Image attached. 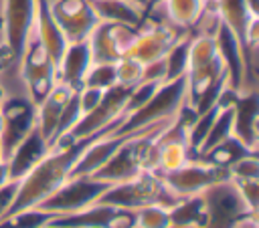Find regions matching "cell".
<instances>
[{
  "label": "cell",
  "mask_w": 259,
  "mask_h": 228,
  "mask_svg": "<svg viewBox=\"0 0 259 228\" xmlns=\"http://www.w3.org/2000/svg\"><path fill=\"white\" fill-rule=\"evenodd\" d=\"M125 121V117H119L117 121H113L111 125L87 135V137H81L77 141H71L67 145H59V147H53L42 159L38 165H34L20 182H18V190H16V196H14V202L8 210V214H14V212H20V210H28V208H34L38 206L45 198H49L61 184H65V180H69L71 176V169L73 165L77 163V159L83 155V151L101 135H107V133H115V129ZM6 214V216H8Z\"/></svg>",
  "instance_id": "6da1fadb"
},
{
  "label": "cell",
  "mask_w": 259,
  "mask_h": 228,
  "mask_svg": "<svg viewBox=\"0 0 259 228\" xmlns=\"http://www.w3.org/2000/svg\"><path fill=\"white\" fill-rule=\"evenodd\" d=\"M97 202L136 212L138 208L148 206V204H164V206L170 208V206H174L178 202V198L164 186L162 178L156 172L142 169L132 180H125V182H119V184H111L101 194V198Z\"/></svg>",
  "instance_id": "7a4b0ae2"
},
{
  "label": "cell",
  "mask_w": 259,
  "mask_h": 228,
  "mask_svg": "<svg viewBox=\"0 0 259 228\" xmlns=\"http://www.w3.org/2000/svg\"><path fill=\"white\" fill-rule=\"evenodd\" d=\"M184 103H186V79L184 77L162 83L140 111L125 117V121L115 129V135L136 131L152 123L170 121L178 115Z\"/></svg>",
  "instance_id": "3957f363"
},
{
  "label": "cell",
  "mask_w": 259,
  "mask_h": 228,
  "mask_svg": "<svg viewBox=\"0 0 259 228\" xmlns=\"http://www.w3.org/2000/svg\"><path fill=\"white\" fill-rule=\"evenodd\" d=\"M18 75L24 85V95L38 105L57 85V67L36 40V36L28 34L22 56L18 61Z\"/></svg>",
  "instance_id": "277c9868"
},
{
  "label": "cell",
  "mask_w": 259,
  "mask_h": 228,
  "mask_svg": "<svg viewBox=\"0 0 259 228\" xmlns=\"http://www.w3.org/2000/svg\"><path fill=\"white\" fill-rule=\"evenodd\" d=\"M206 204V222L202 228H235L249 216H257L243 202L231 178L210 186L202 192Z\"/></svg>",
  "instance_id": "5b68a950"
},
{
  "label": "cell",
  "mask_w": 259,
  "mask_h": 228,
  "mask_svg": "<svg viewBox=\"0 0 259 228\" xmlns=\"http://www.w3.org/2000/svg\"><path fill=\"white\" fill-rule=\"evenodd\" d=\"M107 188H109V184L99 182L91 176H75V178L65 180V184H61L49 198H45L34 208H40L55 216L75 214V212L95 204Z\"/></svg>",
  "instance_id": "8992f818"
},
{
  "label": "cell",
  "mask_w": 259,
  "mask_h": 228,
  "mask_svg": "<svg viewBox=\"0 0 259 228\" xmlns=\"http://www.w3.org/2000/svg\"><path fill=\"white\" fill-rule=\"evenodd\" d=\"M158 176L162 178L164 186L180 200V198L202 194L210 186L227 180L229 178V172L223 169V167L210 165L208 161H204L200 157H194L188 163H184V165H180L176 169L158 174Z\"/></svg>",
  "instance_id": "52a82bcc"
},
{
  "label": "cell",
  "mask_w": 259,
  "mask_h": 228,
  "mask_svg": "<svg viewBox=\"0 0 259 228\" xmlns=\"http://www.w3.org/2000/svg\"><path fill=\"white\" fill-rule=\"evenodd\" d=\"M2 131H0V151L2 159L16 147V143L36 125V105L24 95H4L0 103Z\"/></svg>",
  "instance_id": "ba28073f"
},
{
  "label": "cell",
  "mask_w": 259,
  "mask_h": 228,
  "mask_svg": "<svg viewBox=\"0 0 259 228\" xmlns=\"http://www.w3.org/2000/svg\"><path fill=\"white\" fill-rule=\"evenodd\" d=\"M136 34L138 26L99 20L87 36L93 63H115L117 59L127 54Z\"/></svg>",
  "instance_id": "9c48e42d"
},
{
  "label": "cell",
  "mask_w": 259,
  "mask_h": 228,
  "mask_svg": "<svg viewBox=\"0 0 259 228\" xmlns=\"http://www.w3.org/2000/svg\"><path fill=\"white\" fill-rule=\"evenodd\" d=\"M136 212L107 204H91L75 214L55 216L47 226L51 228H134Z\"/></svg>",
  "instance_id": "30bf717a"
},
{
  "label": "cell",
  "mask_w": 259,
  "mask_h": 228,
  "mask_svg": "<svg viewBox=\"0 0 259 228\" xmlns=\"http://www.w3.org/2000/svg\"><path fill=\"white\" fill-rule=\"evenodd\" d=\"M49 8L67 42L87 40L99 22L89 0H49Z\"/></svg>",
  "instance_id": "8fae6325"
},
{
  "label": "cell",
  "mask_w": 259,
  "mask_h": 228,
  "mask_svg": "<svg viewBox=\"0 0 259 228\" xmlns=\"http://www.w3.org/2000/svg\"><path fill=\"white\" fill-rule=\"evenodd\" d=\"M36 0H2V40L10 46L16 63L22 56L26 38L32 30Z\"/></svg>",
  "instance_id": "7c38bea8"
},
{
  "label": "cell",
  "mask_w": 259,
  "mask_h": 228,
  "mask_svg": "<svg viewBox=\"0 0 259 228\" xmlns=\"http://www.w3.org/2000/svg\"><path fill=\"white\" fill-rule=\"evenodd\" d=\"M51 151L49 141L42 137V133L38 131V127L34 125L18 143L16 147L8 153V157L4 159L8 165V178L14 182H20L34 165L40 163V159Z\"/></svg>",
  "instance_id": "4fadbf2b"
},
{
  "label": "cell",
  "mask_w": 259,
  "mask_h": 228,
  "mask_svg": "<svg viewBox=\"0 0 259 228\" xmlns=\"http://www.w3.org/2000/svg\"><path fill=\"white\" fill-rule=\"evenodd\" d=\"M257 119H259L257 91L255 89L241 91L233 103V137H237L251 151H257V143H259Z\"/></svg>",
  "instance_id": "5bb4252c"
},
{
  "label": "cell",
  "mask_w": 259,
  "mask_h": 228,
  "mask_svg": "<svg viewBox=\"0 0 259 228\" xmlns=\"http://www.w3.org/2000/svg\"><path fill=\"white\" fill-rule=\"evenodd\" d=\"M93 59H91V50L87 40H79V42H69L65 46L63 56L57 63V83L79 91L83 87V79L85 73L89 71Z\"/></svg>",
  "instance_id": "9a60e30c"
},
{
  "label": "cell",
  "mask_w": 259,
  "mask_h": 228,
  "mask_svg": "<svg viewBox=\"0 0 259 228\" xmlns=\"http://www.w3.org/2000/svg\"><path fill=\"white\" fill-rule=\"evenodd\" d=\"M214 44L219 50V56L225 65L227 71V83L235 91H243V81H245V59H243V48L237 40V36L221 22L219 28L214 30Z\"/></svg>",
  "instance_id": "2e32d148"
},
{
  "label": "cell",
  "mask_w": 259,
  "mask_h": 228,
  "mask_svg": "<svg viewBox=\"0 0 259 228\" xmlns=\"http://www.w3.org/2000/svg\"><path fill=\"white\" fill-rule=\"evenodd\" d=\"M32 34L36 36V40L40 42V46L45 48V52L49 54V59L55 63H59V59L65 52V46L69 44L63 30L59 28V24L55 22L51 8H49V0H36V10H34V22H32Z\"/></svg>",
  "instance_id": "e0dca14e"
},
{
  "label": "cell",
  "mask_w": 259,
  "mask_h": 228,
  "mask_svg": "<svg viewBox=\"0 0 259 228\" xmlns=\"http://www.w3.org/2000/svg\"><path fill=\"white\" fill-rule=\"evenodd\" d=\"M73 93H75L73 89L57 83L53 87V91L36 105V127L42 133V137L49 141V145L53 143V137H55L57 125L61 121L63 109H65V105H67V101L71 99Z\"/></svg>",
  "instance_id": "ac0fdd59"
},
{
  "label": "cell",
  "mask_w": 259,
  "mask_h": 228,
  "mask_svg": "<svg viewBox=\"0 0 259 228\" xmlns=\"http://www.w3.org/2000/svg\"><path fill=\"white\" fill-rule=\"evenodd\" d=\"M214 8H217V14H219V20L237 36V40L243 48L247 28H249L251 20L259 18V16L251 14L245 0H217Z\"/></svg>",
  "instance_id": "d6986e66"
},
{
  "label": "cell",
  "mask_w": 259,
  "mask_h": 228,
  "mask_svg": "<svg viewBox=\"0 0 259 228\" xmlns=\"http://www.w3.org/2000/svg\"><path fill=\"white\" fill-rule=\"evenodd\" d=\"M204 222H206V204L202 194L180 198L174 206H170V226L202 228Z\"/></svg>",
  "instance_id": "ffe728a7"
},
{
  "label": "cell",
  "mask_w": 259,
  "mask_h": 228,
  "mask_svg": "<svg viewBox=\"0 0 259 228\" xmlns=\"http://www.w3.org/2000/svg\"><path fill=\"white\" fill-rule=\"evenodd\" d=\"M204 0H164L158 10L170 24L190 32L204 10Z\"/></svg>",
  "instance_id": "44dd1931"
},
{
  "label": "cell",
  "mask_w": 259,
  "mask_h": 228,
  "mask_svg": "<svg viewBox=\"0 0 259 228\" xmlns=\"http://www.w3.org/2000/svg\"><path fill=\"white\" fill-rule=\"evenodd\" d=\"M89 2L99 20L119 22L130 26H140L144 20V14L127 0H89Z\"/></svg>",
  "instance_id": "7402d4cb"
},
{
  "label": "cell",
  "mask_w": 259,
  "mask_h": 228,
  "mask_svg": "<svg viewBox=\"0 0 259 228\" xmlns=\"http://www.w3.org/2000/svg\"><path fill=\"white\" fill-rule=\"evenodd\" d=\"M247 153H253V151H251L249 147H245L237 137L231 135L229 139L221 141L219 145H214L212 149L200 153L198 157L204 159V161H208L210 165H217V167H223V169L229 172V167H231L237 159H241L243 155H247Z\"/></svg>",
  "instance_id": "603a6c76"
},
{
  "label": "cell",
  "mask_w": 259,
  "mask_h": 228,
  "mask_svg": "<svg viewBox=\"0 0 259 228\" xmlns=\"http://www.w3.org/2000/svg\"><path fill=\"white\" fill-rule=\"evenodd\" d=\"M231 135H233V105H231V107H221V109H219L214 121L210 123L208 131H206V135H204V139H202V143H200V147H198L196 157H198L200 153L212 149V147L219 145L221 141L229 139Z\"/></svg>",
  "instance_id": "cb8c5ba5"
},
{
  "label": "cell",
  "mask_w": 259,
  "mask_h": 228,
  "mask_svg": "<svg viewBox=\"0 0 259 228\" xmlns=\"http://www.w3.org/2000/svg\"><path fill=\"white\" fill-rule=\"evenodd\" d=\"M190 36H192V34L182 36V38L164 54V59H162V61H164V83L174 81V79H180V77L186 75Z\"/></svg>",
  "instance_id": "d4e9b609"
},
{
  "label": "cell",
  "mask_w": 259,
  "mask_h": 228,
  "mask_svg": "<svg viewBox=\"0 0 259 228\" xmlns=\"http://www.w3.org/2000/svg\"><path fill=\"white\" fill-rule=\"evenodd\" d=\"M170 226V208L164 204H148L136 210L134 228H168Z\"/></svg>",
  "instance_id": "484cf974"
},
{
  "label": "cell",
  "mask_w": 259,
  "mask_h": 228,
  "mask_svg": "<svg viewBox=\"0 0 259 228\" xmlns=\"http://www.w3.org/2000/svg\"><path fill=\"white\" fill-rule=\"evenodd\" d=\"M142 77H144V65L138 59L123 54L121 59L115 61V85L132 89L142 83Z\"/></svg>",
  "instance_id": "4316f807"
},
{
  "label": "cell",
  "mask_w": 259,
  "mask_h": 228,
  "mask_svg": "<svg viewBox=\"0 0 259 228\" xmlns=\"http://www.w3.org/2000/svg\"><path fill=\"white\" fill-rule=\"evenodd\" d=\"M115 85V63H91L85 73L83 87H93L99 91H107Z\"/></svg>",
  "instance_id": "83f0119b"
},
{
  "label": "cell",
  "mask_w": 259,
  "mask_h": 228,
  "mask_svg": "<svg viewBox=\"0 0 259 228\" xmlns=\"http://www.w3.org/2000/svg\"><path fill=\"white\" fill-rule=\"evenodd\" d=\"M229 178L231 180H259V159L257 151L243 155L229 167Z\"/></svg>",
  "instance_id": "f1b7e54d"
},
{
  "label": "cell",
  "mask_w": 259,
  "mask_h": 228,
  "mask_svg": "<svg viewBox=\"0 0 259 228\" xmlns=\"http://www.w3.org/2000/svg\"><path fill=\"white\" fill-rule=\"evenodd\" d=\"M243 202L249 206L251 212L257 214V208H259V180H233Z\"/></svg>",
  "instance_id": "f546056e"
},
{
  "label": "cell",
  "mask_w": 259,
  "mask_h": 228,
  "mask_svg": "<svg viewBox=\"0 0 259 228\" xmlns=\"http://www.w3.org/2000/svg\"><path fill=\"white\" fill-rule=\"evenodd\" d=\"M103 91L93 89V87H81L77 91V99H79V109H81V117L87 115L89 111H93L99 103H101Z\"/></svg>",
  "instance_id": "4dcf8cb0"
},
{
  "label": "cell",
  "mask_w": 259,
  "mask_h": 228,
  "mask_svg": "<svg viewBox=\"0 0 259 228\" xmlns=\"http://www.w3.org/2000/svg\"><path fill=\"white\" fill-rule=\"evenodd\" d=\"M16 190H18V182H14V180H8L4 186H0V220L8 214V210L14 202Z\"/></svg>",
  "instance_id": "1f68e13d"
},
{
  "label": "cell",
  "mask_w": 259,
  "mask_h": 228,
  "mask_svg": "<svg viewBox=\"0 0 259 228\" xmlns=\"http://www.w3.org/2000/svg\"><path fill=\"white\" fill-rule=\"evenodd\" d=\"M18 69V63H16V56L14 52L10 50V46L0 38V75H4L8 69Z\"/></svg>",
  "instance_id": "d6a6232c"
},
{
  "label": "cell",
  "mask_w": 259,
  "mask_h": 228,
  "mask_svg": "<svg viewBox=\"0 0 259 228\" xmlns=\"http://www.w3.org/2000/svg\"><path fill=\"white\" fill-rule=\"evenodd\" d=\"M235 228H259L257 226V216H249V218H245L241 224H237Z\"/></svg>",
  "instance_id": "836d02e7"
},
{
  "label": "cell",
  "mask_w": 259,
  "mask_h": 228,
  "mask_svg": "<svg viewBox=\"0 0 259 228\" xmlns=\"http://www.w3.org/2000/svg\"><path fill=\"white\" fill-rule=\"evenodd\" d=\"M8 180H10L8 178V165H6L4 159H0V186H4Z\"/></svg>",
  "instance_id": "e575fe53"
},
{
  "label": "cell",
  "mask_w": 259,
  "mask_h": 228,
  "mask_svg": "<svg viewBox=\"0 0 259 228\" xmlns=\"http://www.w3.org/2000/svg\"><path fill=\"white\" fill-rule=\"evenodd\" d=\"M162 2H164V0H148V6H146V12H144V16H146V14H150L152 10L160 8V6H162Z\"/></svg>",
  "instance_id": "d590c367"
},
{
  "label": "cell",
  "mask_w": 259,
  "mask_h": 228,
  "mask_svg": "<svg viewBox=\"0 0 259 228\" xmlns=\"http://www.w3.org/2000/svg\"><path fill=\"white\" fill-rule=\"evenodd\" d=\"M4 95H6V91H4V87H2V83H0V103H2V99H4Z\"/></svg>",
  "instance_id": "8d00e7d4"
},
{
  "label": "cell",
  "mask_w": 259,
  "mask_h": 228,
  "mask_svg": "<svg viewBox=\"0 0 259 228\" xmlns=\"http://www.w3.org/2000/svg\"><path fill=\"white\" fill-rule=\"evenodd\" d=\"M204 2H206V4H214L217 0H204Z\"/></svg>",
  "instance_id": "74e56055"
},
{
  "label": "cell",
  "mask_w": 259,
  "mask_h": 228,
  "mask_svg": "<svg viewBox=\"0 0 259 228\" xmlns=\"http://www.w3.org/2000/svg\"><path fill=\"white\" fill-rule=\"evenodd\" d=\"M0 131H2V113H0Z\"/></svg>",
  "instance_id": "f35d334b"
},
{
  "label": "cell",
  "mask_w": 259,
  "mask_h": 228,
  "mask_svg": "<svg viewBox=\"0 0 259 228\" xmlns=\"http://www.w3.org/2000/svg\"><path fill=\"white\" fill-rule=\"evenodd\" d=\"M168 228H180V226H168Z\"/></svg>",
  "instance_id": "ab89813d"
},
{
  "label": "cell",
  "mask_w": 259,
  "mask_h": 228,
  "mask_svg": "<svg viewBox=\"0 0 259 228\" xmlns=\"http://www.w3.org/2000/svg\"><path fill=\"white\" fill-rule=\"evenodd\" d=\"M0 159H2V151H0Z\"/></svg>",
  "instance_id": "60d3db41"
}]
</instances>
